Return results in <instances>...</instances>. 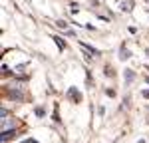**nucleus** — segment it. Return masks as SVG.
<instances>
[{
    "label": "nucleus",
    "instance_id": "5",
    "mask_svg": "<svg viewBox=\"0 0 149 143\" xmlns=\"http://www.w3.org/2000/svg\"><path fill=\"white\" fill-rule=\"evenodd\" d=\"M56 26H58V28H62V30H68V24L62 22V20H60V22H56Z\"/></svg>",
    "mask_w": 149,
    "mask_h": 143
},
{
    "label": "nucleus",
    "instance_id": "4",
    "mask_svg": "<svg viewBox=\"0 0 149 143\" xmlns=\"http://www.w3.org/2000/svg\"><path fill=\"white\" fill-rule=\"evenodd\" d=\"M133 78H135V76H133V72H131V70H125V82H131Z\"/></svg>",
    "mask_w": 149,
    "mask_h": 143
},
{
    "label": "nucleus",
    "instance_id": "7",
    "mask_svg": "<svg viewBox=\"0 0 149 143\" xmlns=\"http://www.w3.org/2000/svg\"><path fill=\"white\" fill-rule=\"evenodd\" d=\"M145 54H147V58H149V48H147V50H145Z\"/></svg>",
    "mask_w": 149,
    "mask_h": 143
},
{
    "label": "nucleus",
    "instance_id": "1",
    "mask_svg": "<svg viewBox=\"0 0 149 143\" xmlns=\"http://www.w3.org/2000/svg\"><path fill=\"white\" fill-rule=\"evenodd\" d=\"M14 127H16V119H12V117L2 119V133L4 131H14Z\"/></svg>",
    "mask_w": 149,
    "mask_h": 143
},
{
    "label": "nucleus",
    "instance_id": "6",
    "mask_svg": "<svg viewBox=\"0 0 149 143\" xmlns=\"http://www.w3.org/2000/svg\"><path fill=\"white\" fill-rule=\"evenodd\" d=\"M24 143H36V141H32V139H28V141H24Z\"/></svg>",
    "mask_w": 149,
    "mask_h": 143
},
{
    "label": "nucleus",
    "instance_id": "3",
    "mask_svg": "<svg viewBox=\"0 0 149 143\" xmlns=\"http://www.w3.org/2000/svg\"><path fill=\"white\" fill-rule=\"evenodd\" d=\"M12 137H14V131H4L0 139H2V143H6V141H10Z\"/></svg>",
    "mask_w": 149,
    "mask_h": 143
},
{
    "label": "nucleus",
    "instance_id": "2",
    "mask_svg": "<svg viewBox=\"0 0 149 143\" xmlns=\"http://www.w3.org/2000/svg\"><path fill=\"white\" fill-rule=\"evenodd\" d=\"M80 48H84L88 54H92V56H100V52L95 50V48H92V46H88V44H84V42H80Z\"/></svg>",
    "mask_w": 149,
    "mask_h": 143
}]
</instances>
